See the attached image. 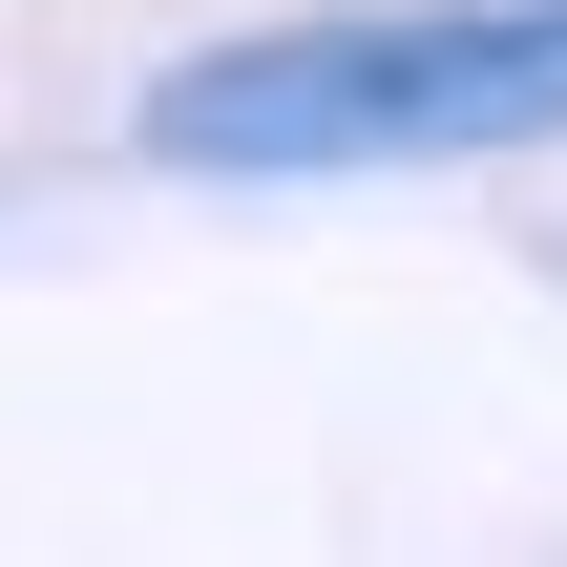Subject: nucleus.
Returning <instances> with one entry per match:
<instances>
[{"label": "nucleus", "mask_w": 567, "mask_h": 567, "mask_svg": "<svg viewBox=\"0 0 567 567\" xmlns=\"http://www.w3.org/2000/svg\"><path fill=\"white\" fill-rule=\"evenodd\" d=\"M567 126V0H400V21H274L147 84L168 168H442Z\"/></svg>", "instance_id": "obj_1"}]
</instances>
